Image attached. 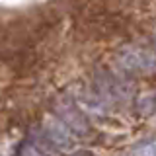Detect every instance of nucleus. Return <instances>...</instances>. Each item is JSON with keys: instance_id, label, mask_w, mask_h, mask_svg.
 Listing matches in <instances>:
<instances>
[{"instance_id": "obj_1", "label": "nucleus", "mask_w": 156, "mask_h": 156, "mask_svg": "<svg viewBox=\"0 0 156 156\" xmlns=\"http://www.w3.org/2000/svg\"><path fill=\"white\" fill-rule=\"evenodd\" d=\"M47 133H49L47 139L51 140L53 146H58V148H70V146H72V135H70V131H68L62 123H58V121L49 125Z\"/></svg>"}, {"instance_id": "obj_2", "label": "nucleus", "mask_w": 156, "mask_h": 156, "mask_svg": "<svg viewBox=\"0 0 156 156\" xmlns=\"http://www.w3.org/2000/svg\"><path fill=\"white\" fill-rule=\"evenodd\" d=\"M23 156H41L39 152H35L33 148H26V152H23Z\"/></svg>"}]
</instances>
